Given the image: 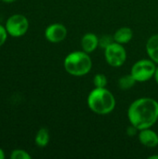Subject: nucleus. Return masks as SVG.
<instances>
[{"label":"nucleus","mask_w":158,"mask_h":159,"mask_svg":"<svg viewBox=\"0 0 158 159\" xmlns=\"http://www.w3.org/2000/svg\"><path fill=\"white\" fill-rule=\"evenodd\" d=\"M5 27L8 35L12 37H20L28 32L29 20L22 14H14L7 18Z\"/></svg>","instance_id":"5"},{"label":"nucleus","mask_w":158,"mask_h":159,"mask_svg":"<svg viewBox=\"0 0 158 159\" xmlns=\"http://www.w3.org/2000/svg\"><path fill=\"white\" fill-rule=\"evenodd\" d=\"M145 48L149 59L158 64V34H153L148 38Z\"/></svg>","instance_id":"11"},{"label":"nucleus","mask_w":158,"mask_h":159,"mask_svg":"<svg viewBox=\"0 0 158 159\" xmlns=\"http://www.w3.org/2000/svg\"><path fill=\"white\" fill-rule=\"evenodd\" d=\"M64 70L74 76H84L88 75L92 68V60L90 55L84 50L72 51L64 58Z\"/></svg>","instance_id":"3"},{"label":"nucleus","mask_w":158,"mask_h":159,"mask_svg":"<svg viewBox=\"0 0 158 159\" xmlns=\"http://www.w3.org/2000/svg\"><path fill=\"white\" fill-rule=\"evenodd\" d=\"M7 35H8V34L7 32L5 25L0 24V47L5 44V42L7 41Z\"/></svg>","instance_id":"17"},{"label":"nucleus","mask_w":158,"mask_h":159,"mask_svg":"<svg viewBox=\"0 0 158 159\" xmlns=\"http://www.w3.org/2000/svg\"><path fill=\"white\" fill-rule=\"evenodd\" d=\"M108 79L103 74H97L93 77V85L95 88H106Z\"/></svg>","instance_id":"14"},{"label":"nucleus","mask_w":158,"mask_h":159,"mask_svg":"<svg viewBox=\"0 0 158 159\" xmlns=\"http://www.w3.org/2000/svg\"><path fill=\"white\" fill-rule=\"evenodd\" d=\"M137 83V81L134 79V77L132 76L131 74L129 75H125L123 76H121L118 81H117V85L118 88L122 90H128L130 89L131 88H133L135 86V84Z\"/></svg>","instance_id":"13"},{"label":"nucleus","mask_w":158,"mask_h":159,"mask_svg":"<svg viewBox=\"0 0 158 159\" xmlns=\"http://www.w3.org/2000/svg\"><path fill=\"white\" fill-rule=\"evenodd\" d=\"M10 159H31V155L23 149H15L10 153Z\"/></svg>","instance_id":"15"},{"label":"nucleus","mask_w":158,"mask_h":159,"mask_svg":"<svg viewBox=\"0 0 158 159\" xmlns=\"http://www.w3.org/2000/svg\"><path fill=\"white\" fill-rule=\"evenodd\" d=\"M49 140H50L49 132L46 128H41L40 129H38L34 137V143L38 147L41 148L46 147L48 144Z\"/></svg>","instance_id":"12"},{"label":"nucleus","mask_w":158,"mask_h":159,"mask_svg":"<svg viewBox=\"0 0 158 159\" xmlns=\"http://www.w3.org/2000/svg\"><path fill=\"white\" fill-rule=\"evenodd\" d=\"M88 108L95 114L106 116L112 113L116 105L115 95L106 88H94L87 98Z\"/></svg>","instance_id":"2"},{"label":"nucleus","mask_w":158,"mask_h":159,"mask_svg":"<svg viewBox=\"0 0 158 159\" xmlns=\"http://www.w3.org/2000/svg\"><path fill=\"white\" fill-rule=\"evenodd\" d=\"M128 118L138 130L152 128L158 121V102L149 97L135 100L128 109Z\"/></svg>","instance_id":"1"},{"label":"nucleus","mask_w":158,"mask_h":159,"mask_svg":"<svg viewBox=\"0 0 158 159\" xmlns=\"http://www.w3.org/2000/svg\"><path fill=\"white\" fill-rule=\"evenodd\" d=\"M114 36L109 34H104L101 37H99V47L102 49H105L108 46H110L112 43H114Z\"/></svg>","instance_id":"16"},{"label":"nucleus","mask_w":158,"mask_h":159,"mask_svg":"<svg viewBox=\"0 0 158 159\" xmlns=\"http://www.w3.org/2000/svg\"><path fill=\"white\" fill-rule=\"evenodd\" d=\"M82 50L90 54L99 48V37L94 33H87L81 38Z\"/></svg>","instance_id":"9"},{"label":"nucleus","mask_w":158,"mask_h":159,"mask_svg":"<svg viewBox=\"0 0 158 159\" xmlns=\"http://www.w3.org/2000/svg\"><path fill=\"white\" fill-rule=\"evenodd\" d=\"M156 69V63L151 59H142L137 61L131 67L130 74L137 82H147L154 78Z\"/></svg>","instance_id":"4"},{"label":"nucleus","mask_w":158,"mask_h":159,"mask_svg":"<svg viewBox=\"0 0 158 159\" xmlns=\"http://www.w3.org/2000/svg\"><path fill=\"white\" fill-rule=\"evenodd\" d=\"M114 40L116 43H119L121 45H125L129 43L133 38V31L131 28L124 26L118 28L115 34H114Z\"/></svg>","instance_id":"10"},{"label":"nucleus","mask_w":158,"mask_h":159,"mask_svg":"<svg viewBox=\"0 0 158 159\" xmlns=\"http://www.w3.org/2000/svg\"><path fill=\"white\" fill-rule=\"evenodd\" d=\"M138 140L142 145L147 148H156L158 146V134L151 128L139 130Z\"/></svg>","instance_id":"8"},{"label":"nucleus","mask_w":158,"mask_h":159,"mask_svg":"<svg viewBox=\"0 0 158 159\" xmlns=\"http://www.w3.org/2000/svg\"><path fill=\"white\" fill-rule=\"evenodd\" d=\"M127 50L124 45L114 42L104 49V58L106 62L115 68L121 67L127 61Z\"/></svg>","instance_id":"6"},{"label":"nucleus","mask_w":158,"mask_h":159,"mask_svg":"<svg viewBox=\"0 0 158 159\" xmlns=\"http://www.w3.org/2000/svg\"><path fill=\"white\" fill-rule=\"evenodd\" d=\"M149 159H158V155H154V156H150Z\"/></svg>","instance_id":"22"},{"label":"nucleus","mask_w":158,"mask_h":159,"mask_svg":"<svg viewBox=\"0 0 158 159\" xmlns=\"http://www.w3.org/2000/svg\"><path fill=\"white\" fill-rule=\"evenodd\" d=\"M137 132H139V130H138L135 127H133L132 125H130V127H129V129H127V133H128V135L130 136V137L134 136Z\"/></svg>","instance_id":"18"},{"label":"nucleus","mask_w":158,"mask_h":159,"mask_svg":"<svg viewBox=\"0 0 158 159\" xmlns=\"http://www.w3.org/2000/svg\"><path fill=\"white\" fill-rule=\"evenodd\" d=\"M68 34V30L62 23L55 22L49 24L45 30L46 39L53 44H58L62 42Z\"/></svg>","instance_id":"7"},{"label":"nucleus","mask_w":158,"mask_h":159,"mask_svg":"<svg viewBox=\"0 0 158 159\" xmlns=\"http://www.w3.org/2000/svg\"><path fill=\"white\" fill-rule=\"evenodd\" d=\"M0 1H2V0H0Z\"/></svg>","instance_id":"23"},{"label":"nucleus","mask_w":158,"mask_h":159,"mask_svg":"<svg viewBox=\"0 0 158 159\" xmlns=\"http://www.w3.org/2000/svg\"><path fill=\"white\" fill-rule=\"evenodd\" d=\"M154 78H155L156 82L157 83V85H158V64H157V66H156V73H155Z\"/></svg>","instance_id":"19"},{"label":"nucleus","mask_w":158,"mask_h":159,"mask_svg":"<svg viewBox=\"0 0 158 159\" xmlns=\"http://www.w3.org/2000/svg\"><path fill=\"white\" fill-rule=\"evenodd\" d=\"M5 158V152L3 151L2 148H0V159Z\"/></svg>","instance_id":"20"},{"label":"nucleus","mask_w":158,"mask_h":159,"mask_svg":"<svg viewBox=\"0 0 158 159\" xmlns=\"http://www.w3.org/2000/svg\"><path fill=\"white\" fill-rule=\"evenodd\" d=\"M3 2L5 3H7V4H10V3H13V2H16L17 0H2Z\"/></svg>","instance_id":"21"}]
</instances>
